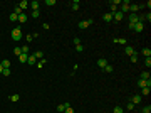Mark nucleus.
<instances>
[{
	"instance_id": "40",
	"label": "nucleus",
	"mask_w": 151,
	"mask_h": 113,
	"mask_svg": "<svg viewBox=\"0 0 151 113\" xmlns=\"http://www.w3.org/2000/svg\"><path fill=\"white\" fill-rule=\"evenodd\" d=\"M146 20H148V22H151V14H150V12L144 15V22H146Z\"/></svg>"
},
{
	"instance_id": "10",
	"label": "nucleus",
	"mask_w": 151,
	"mask_h": 113,
	"mask_svg": "<svg viewBox=\"0 0 151 113\" xmlns=\"http://www.w3.org/2000/svg\"><path fill=\"white\" fill-rule=\"evenodd\" d=\"M19 22L20 24H25V22H27V14H25V12H22L19 15Z\"/></svg>"
},
{
	"instance_id": "15",
	"label": "nucleus",
	"mask_w": 151,
	"mask_h": 113,
	"mask_svg": "<svg viewBox=\"0 0 151 113\" xmlns=\"http://www.w3.org/2000/svg\"><path fill=\"white\" fill-rule=\"evenodd\" d=\"M143 91H141V96H148L150 94V91H151V88H148V86H144V88H141Z\"/></svg>"
},
{
	"instance_id": "41",
	"label": "nucleus",
	"mask_w": 151,
	"mask_h": 113,
	"mask_svg": "<svg viewBox=\"0 0 151 113\" xmlns=\"http://www.w3.org/2000/svg\"><path fill=\"white\" fill-rule=\"evenodd\" d=\"M64 113H74V108H72V106H67Z\"/></svg>"
},
{
	"instance_id": "19",
	"label": "nucleus",
	"mask_w": 151,
	"mask_h": 113,
	"mask_svg": "<svg viewBox=\"0 0 151 113\" xmlns=\"http://www.w3.org/2000/svg\"><path fill=\"white\" fill-rule=\"evenodd\" d=\"M27 59H29V54H20V56H19L20 63H27Z\"/></svg>"
},
{
	"instance_id": "6",
	"label": "nucleus",
	"mask_w": 151,
	"mask_h": 113,
	"mask_svg": "<svg viewBox=\"0 0 151 113\" xmlns=\"http://www.w3.org/2000/svg\"><path fill=\"white\" fill-rule=\"evenodd\" d=\"M97 66H99V68H103V69H104V68L107 66V59H104V57L97 59Z\"/></svg>"
},
{
	"instance_id": "38",
	"label": "nucleus",
	"mask_w": 151,
	"mask_h": 113,
	"mask_svg": "<svg viewBox=\"0 0 151 113\" xmlns=\"http://www.w3.org/2000/svg\"><path fill=\"white\" fill-rule=\"evenodd\" d=\"M126 108H128V110H129V112H133V110H134V105H133L131 101H129V103L126 105Z\"/></svg>"
},
{
	"instance_id": "44",
	"label": "nucleus",
	"mask_w": 151,
	"mask_h": 113,
	"mask_svg": "<svg viewBox=\"0 0 151 113\" xmlns=\"http://www.w3.org/2000/svg\"><path fill=\"white\" fill-rule=\"evenodd\" d=\"M32 39H34V36H30V34H27V42H30Z\"/></svg>"
},
{
	"instance_id": "36",
	"label": "nucleus",
	"mask_w": 151,
	"mask_h": 113,
	"mask_svg": "<svg viewBox=\"0 0 151 113\" xmlns=\"http://www.w3.org/2000/svg\"><path fill=\"white\" fill-rule=\"evenodd\" d=\"M76 51H77V52H82V51H84V46H82V44L76 46Z\"/></svg>"
},
{
	"instance_id": "16",
	"label": "nucleus",
	"mask_w": 151,
	"mask_h": 113,
	"mask_svg": "<svg viewBox=\"0 0 151 113\" xmlns=\"http://www.w3.org/2000/svg\"><path fill=\"white\" fill-rule=\"evenodd\" d=\"M124 52H126V54H128V56H131L133 52H134V49H133L131 46H126V47H124Z\"/></svg>"
},
{
	"instance_id": "17",
	"label": "nucleus",
	"mask_w": 151,
	"mask_h": 113,
	"mask_svg": "<svg viewBox=\"0 0 151 113\" xmlns=\"http://www.w3.org/2000/svg\"><path fill=\"white\" fill-rule=\"evenodd\" d=\"M71 9L72 10H79V0H74V2L71 3Z\"/></svg>"
},
{
	"instance_id": "1",
	"label": "nucleus",
	"mask_w": 151,
	"mask_h": 113,
	"mask_svg": "<svg viewBox=\"0 0 151 113\" xmlns=\"http://www.w3.org/2000/svg\"><path fill=\"white\" fill-rule=\"evenodd\" d=\"M10 36H12V41L19 42L20 39H22V29H20V27H15L14 30H12V34H10Z\"/></svg>"
},
{
	"instance_id": "13",
	"label": "nucleus",
	"mask_w": 151,
	"mask_h": 113,
	"mask_svg": "<svg viewBox=\"0 0 151 113\" xmlns=\"http://www.w3.org/2000/svg\"><path fill=\"white\" fill-rule=\"evenodd\" d=\"M19 7H20V10L24 12V10H25V9L29 7V2H27V0H22V2L19 3Z\"/></svg>"
},
{
	"instance_id": "39",
	"label": "nucleus",
	"mask_w": 151,
	"mask_h": 113,
	"mask_svg": "<svg viewBox=\"0 0 151 113\" xmlns=\"http://www.w3.org/2000/svg\"><path fill=\"white\" fill-rule=\"evenodd\" d=\"M143 113H151V106H150V105H148V106H144V108H143Z\"/></svg>"
},
{
	"instance_id": "26",
	"label": "nucleus",
	"mask_w": 151,
	"mask_h": 113,
	"mask_svg": "<svg viewBox=\"0 0 151 113\" xmlns=\"http://www.w3.org/2000/svg\"><path fill=\"white\" fill-rule=\"evenodd\" d=\"M136 85L139 86V88H144V86H146V81H144V79H138V81H136Z\"/></svg>"
},
{
	"instance_id": "45",
	"label": "nucleus",
	"mask_w": 151,
	"mask_h": 113,
	"mask_svg": "<svg viewBox=\"0 0 151 113\" xmlns=\"http://www.w3.org/2000/svg\"><path fill=\"white\" fill-rule=\"evenodd\" d=\"M2 73H3V66L0 64V74H2Z\"/></svg>"
},
{
	"instance_id": "42",
	"label": "nucleus",
	"mask_w": 151,
	"mask_h": 113,
	"mask_svg": "<svg viewBox=\"0 0 151 113\" xmlns=\"http://www.w3.org/2000/svg\"><path fill=\"white\" fill-rule=\"evenodd\" d=\"M45 5H56V0H45Z\"/></svg>"
},
{
	"instance_id": "8",
	"label": "nucleus",
	"mask_w": 151,
	"mask_h": 113,
	"mask_svg": "<svg viewBox=\"0 0 151 113\" xmlns=\"http://www.w3.org/2000/svg\"><path fill=\"white\" fill-rule=\"evenodd\" d=\"M141 94H134V96H133V100H131V103L133 105H138V103H141Z\"/></svg>"
},
{
	"instance_id": "21",
	"label": "nucleus",
	"mask_w": 151,
	"mask_h": 113,
	"mask_svg": "<svg viewBox=\"0 0 151 113\" xmlns=\"http://www.w3.org/2000/svg\"><path fill=\"white\" fill-rule=\"evenodd\" d=\"M0 64H2L3 69H5V68H10V61L9 59H3V61H0Z\"/></svg>"
},
{
	"instance_id": "43",
	"label": "nucleus",
	"mask_w": 151,
	"mask_h": 113,
	"mask_svg": "<svg viewBox=\"0 0 151 113\" xmlns=\"http://www.w3.org/2000/svg\"><path fill=\"white\" fill-rule=\"evenodd\" d=\"M74 44H76V46H79V44H81V39H79V37H74Z\"/></svg>"
},
{
	"instance_id": "30",
	"label": "nucleus",
	"mask_w": 151,
	"mask_h": 113,
	"mask_svg": "<svg viewBox=\"0 0 151 113\" xmlns=\"http://www.w3.org/2000/svg\"><path fill=\"white\" fill-rule=\"evenodd\" d=\"M14 54H15V56L19 57L20 54H22V49H20V47H15V49H14Z\"/></svg>"
},
{
	"instance_id": "20",
	"label": "nucleus",
	"mask_w": 151,
	"mask_h": 113,
	"mask_svg": "<svg viewBox=\"0 0 151 113\" xmlns=\"http://www.w3.org/2000/svg\"><path fill=\"white\" fill-rule=\"evenodd\" d=\"M113 42H116V44H126L128 41H126L124 37H121V39H113Z\"/></svg>"
},
{
	"instance_id": "31",
	"label": "nucleus",
	"mask_w": 151,
	"mask_h": 113,
	"mask_svg": "<svg viewBox=\"0 0 151 113\" xmlns=\"http://www.w3.org/2000/svg\"><path fill=\"white\" fill-rule=\"evenodd\" d=\"M44 64H45V59H40V61H37V64H35V66H37L39 69H40V68L44 66Z\"/></svg>"
},
{
	"instance_id": "37",
	"label": "nucleus",
	"mask_w": 151,
	"mask_h": 113,
	"mask_svg": "<svg viewBox=\"0 0 151 113\" xmlns=\"http://www.w3.org/2000/svg\"><path fill=\"white\" fill-rule=\"evenodd\" d=\"M114 113H123V108L118 105V106H114Z\"/></svg>"
},
{
	"instance_id": "12",
	"label": "nucleus",
	"mask_w": 151,
	"mask_h": 113,
	"mask_svg": "<svg viewBox=\"0 0 151 113\" xmlns=\"http://www.w3.org/2000/svg\"><path fill=\"white\" fill-rule=\"evenodd\" d=\"M138 10H139V5H136V3H131V5H129V12H131V14H136Z\"/></svg>"
},
{
	"instance_id": "5",
	"label": "nucleus",
	"mask_w": 151,
	"mask_h": 113,
	"mask_svg": "<svg viewBox=\"0 0 151 113\" xmlns=\"http://www.w3.org/2000/svg\"><path fill=\"white\" fill-rule=\"evenodd\" d=\"M103 20H104V22H107V24L113 22V14H111V12H106V14L103 15Z\"/></svg>"
},
{
	"instance_id": "14",
	"label": "nucleus",
	"mask_w": 151,
	"mask_h": 113,
	"mask_svg": "<svg viewBox=\"0 0 151 113\" xmlns=\"http://www.w3.org/2000/svg\"><path fill=\"white\" fill-rule=\"evenodd\" d=\"M143 56L144 57H151V49L150 47H144V49H143Z\"/></svg>"
},
{
	"instance_id": "9",
	"label": "nucleus",
	"mask_w": 151,
	"mask_h": 113,
	"mask_svg": "<svg viewBox=\"0 0 151 113\" xmlns=\"http://www.w3.org/2000/svg\"><path fill=\"white\" fill-rule=\"evenodd\" d=\"M29 7H30L32 10H39V7H40V3H39L37 0H34V2H30V3H29Z\"/></svg>"
},
{
	"instance_id": "4",
	"label": "nucleus",
	"mask_w": 151,
	"mask_h": 113,
	"mask_svg": "<svg viewBox=\"0 0 151 113\" xmlns=\"http://www.w3.org/2000/svg\"><path fill=\"white\" fill-rule=\"evenodd\" d=\"M143 29H144V24H143V22H138V24L133 25V30H134V32H143Z\"/></svg>"
},
{
	"instance_id": "27",
	"label": "nucleus",
	"mask_w": 151,
	"mask_h": 113,
	"mask_svg": "<svg viewBox=\"0 0 151 113\" xmlns=\"http://www.w3.org/2000/svg\"><path fill=\"white\" fill-rule=\"evenodd\" d=\"M10 100H12L14 103H15V101H19V100H20V94H17V93H15V94H12V96H10Z\"/></svg>"
},
{
	"instance_id": "23",
	"label": "nucleus",
	"mask_w": 151,
	"mask_h": 113,
	"mask_svg": "<svg viewBox=\"0 0 151 113\" xmlns=\"http://www.w3.org/2000/svg\"><path fill=\"white\" fill-rule=\"evenodd\" d=\"M57 112H59V113H64V112H66V103L59 105V106H57Z\"/></svg>"
},
{
	"instance_id": "32",
	"label": "nucleus",
	"mask_w": 151,
	"mask_h": 113,
	"mask_svg": "<svg viewBox=\"0 0 151 113\" xmlns=\"http://www.w3.org/2000/svg\"><path fill=\"white\" fill-rule=\"evenodd\" d=\"M113 69H114V68L111 66V64H107V66L104 68V71H106V73H113Z\"/></svg>"
},
{
	"instance_id": "34",
	"label": "nucleus",
	"mask_w": 151,
	"mask_h": 113,
	"mask_svg": "<svg viewBox=\"0 0 151 113\" xmlns=\"http://www.w3.org/2000/svg\"><path fill=\"white\" fill-rule=\"evenodd\" d=\"M20 49H22V54H29V46H22Z\"/></svg>"
},
{
	"instance_id": "33",
	"label": "nucleus",
	"mask_w": 151,
	"mask_h": 113,
	"mask_svg": "<svg viewBox=\"0 0 151 113\" xmlns=\"http://www.w3.org/2000/svg\"><path fill=\"white\" fill-rule=\"evenodd\" d=\"M14 14H17V15H20V14H22V10H20L19 5H17V7H14Z\"/></svg>"
},
{
	"instance_id": "11",
	"label": "nucleus",
	"mask_w": 151,
	"mask_h": 113,
	"mask_svg": "<svg viewBox=\"0 0 151 113\" xmlns=\"http://www.w3.org/2000/svg\"><path fill=\"white\" fill-rule=\"evenodd\" d=\"M129 61H131L133 64H136V63H138V52H136V51H134L131 56H129Z\"/></svg>"
},
{
	"instance_id": "29",
	"label": "nucleus",
	"mask_w": 151,
	"mask_h": 113,
	"mask_svg": "<svg viewBox=\"0 0 151 113\" xmlns=\"http://www.w3.org/2000/svg\"><path fill=\"white\" fill-rule=\"evenodd\" d=\"M32 17H34V19H39V17H40V12H39V10H32Z\"/></svg>"
},
{
	"instance_id": "35",
	"label": "nucleus",
	"mask_w": 151,
	"mask_h": 113,
	"mask_svg": "<svg viewBox=\"0 0 151 113\" xmlns=\"http://www.w3.org/2000/svg\"><path fill=\"white\" fill-rule=\"evenodd\" d=\"M10 73H12V71H10V68H5L2 74H3V76H10Z\"/></svg>"
},
{
	"instance_id": "22",
	"label": "nucleus",
	"mask_w": 151,
	"mask_h": 113,
	"mask_svg": "<svg viewBox=\"0 0 151 113\" xmlns=\"http://www.w3.org/2000/svg\"><path fill=\"white\" fill-rule=\"evenodd\" d=\"M34 56H35V59H42V57H44V52H42V51H35Z\"/></svg>"
},
{
	"instance_id": "2",
	"label": "nucleus",
	"mask_w": 151,
	"mask_h": 113,
	"mask_svg": "<svg viewBox=\"0 0 151 113\" xmlns=\"http://www.w3.org/2000/svg\"><path fill=\"white\" fill-rule=\"evenodd\" d=\"M123 19H124V14H123V12H119V10H118V12H114V14H113V20H116V22H121Z\"/></svg>"
},
{
	"instance_id": "18",
	"label": "nucleus",
	"mask_w": 151,
	"mask_h": 113,
	"mask_svg": "<svg viewBox=\"0 0 151 113\" xmlns=\"http://www.w3.org/2000/svg\"><path fill=\"white\" fill-rule=\"evenodd\" d=\"M87 27H89L87 20H81V22H79V29H87Z\"/></svg>"
},
{
	"instance_id": "3",
	"label": "nucleus",
	"mask_w": 151,
	"mask_h": 113,
	"mask_svg": "<svg viewBox=\"0 0 151 113\" xmlns=\"http://www.w3.org/2000/svg\"><path fill=\"white\" fill-rule=\"evenodd\" d=\"M128 20H129V24H138V22H139V15H138V14H129Z\"/></svg>"
},
{
	"instance_id": "28",
	"label": "nucleus",
	"mask_w": 151,
	"mask_h": 113,
	"mask_svg": "<svg viewBox=\"0 0 151 113\" xmlns=\"http://www.w3.org/2000/svg\"><path fill=\"white\" fill-rule=\"evenodd\" d=\"M144 66L148 68V69L151 68V57H146V59H144Z\"/></svg>"
},
{
	"instance_id": "24",
	"label": "nucleus",
	"mask_w": 151,
	"mask_h": 113,
	"mask_svg": "<svg viewBox=\"0 0 151 113\" xmlns=\"http://www.w3.org/2000/svg\"><path fill=\"white\" fill-rule=\"evenodd\" d=\"M10 20H12V22H17V20H19V15H17V14H14V12H12V14H10V17H9Z\"/></svg>"
},
{
	"instance_id": "25",
	"label": "nucleus",
	"mask_w": 151,
	"mask_h": 113,
	"mask_svg": "<svg viewBox=\"0 0 151 113\" xmlns=\"http://www.w3.org/2000/svg\"><path fill=\"white\" fill-rule=\"evenodd\" d=\"M139 79H144V81H146V79H150V73H148V71H146V73H141Z\"/></svg>"
},
{
	"instance_id": "7",
	"label": "nucleus",
	"mask_w": 151,
	"mask_h": 113,
	"mask_svg": "<svg viewBox=\"0 0 151 113\" xmlns=\"http://www.w3.org/2000/svg\"><path fill=\"white\" fill-rule=\"evenodd\" d=\"M27 63L30 64V66L37 64V59H35V56H34V54H29V59H27Z\"/></svg>"
}]
</instances>
